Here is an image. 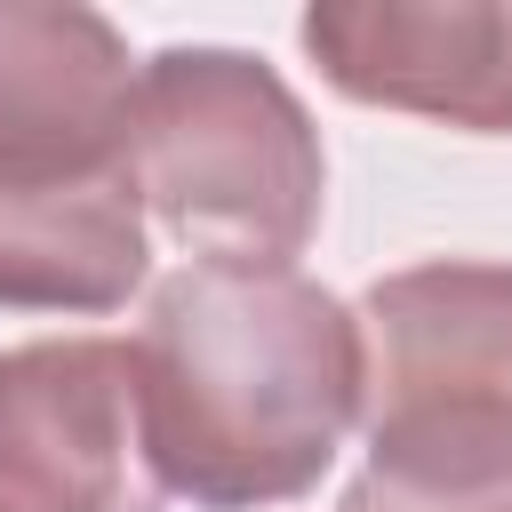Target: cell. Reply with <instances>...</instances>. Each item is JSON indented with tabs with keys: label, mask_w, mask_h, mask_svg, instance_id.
I'll return each instance as SVG.
<instances>
[{
	"label": "cell",
	"mask_w": 512,
	"mask_h": 512,
	"mask_svg": "<svg viewBox=\"0 0 512 512\" xmlns=\"http://www.w3.org/2000/svg\"><path fill=\"white\" fill-rule=\"evenodd\" d=\"M152 464L200 512L304 496L360 424V312L296 264H184L152 288L144 336Z\"/></svg>",
	"instance_id": "1"
},
{
	"label": "cell",
	"mask_w": 512,
	"mask_h": 512,
	"mask_svg": "<svg viewBox=\"0 0 512 512\" xmlns=\"http://www.w3.org/2000/svg\"><path fill=\"white\" fill-rule=\"evenodd\" d=\"M136 184L200 264H288L328 192L296 88L240 48H160L136 80Z\"/></svg>",
	"instance_id": "2"
},
{
	"label": "cell",
	"mask_w": 512,
	"mask_h": 512,
	"mask_svg": "<svg viewBox=\"0 0 512 512\" xmlns=\"http://www.w3.org/2000/svg\"><path fill=\"white\" fill-rule=\"evenodd\" d=\"M144 368L120 336L0 352V512H160Z\"/></svg>",
	"instance_id": "3"
},
{
	"label": "cell",
	"mask_w": 512,
	"mask_h": 512,
	"mask_svg": "<svg viewBox=\"0 0 512 512\" xmlns=\"http://www.w3.org/2000/svg\"><path fill=\"white\" fill-rule=\"evenodd\" d=\"M144 216L136 144H0V312H120Z\"/></svg>",
	"instance_id": "4"
},
{
	"label": "cell",
	"mask_w": 512,
	"mask_h": 512,
	"mask_svg": "<svg viewBox=\"0 0 512 512\" xmlns=\"http://www.w3.org/2000/svg\"><path fill=\"white\" fill-rule=\"evenodd\" d=\"M296 40L352 104L512 136V0H320Z\"/></svg>",
	"instance_id": "5"
},
{
	"label": "cell",
	"mask_w": 512,
	"mask_h": 512,
	"mask_svg": "<svg viewBox=\"0 0 512 512\" xmlns=\"http://www.w3.org/2000/svg\"><path fill=\"white\" fill-rule=\"evenodd\" d=\"M360 424L432 400H512V264H408L360 296Z\"/></svg>",
	"instance_id": "6"
},
{
	"label": "cell",
	"mask_w": 512,
	"mask_h": 512,
	"mask_svg": "<svg viewBox=\"0 0 512 512\" xmlns=\"http://www.w3.org/2000/svg\"><path fill=\"white\" fill-rule=\"evenodd\" d=\"M136 80L112 16L0 0V144H136Z\"/></svg>",
	"instance_id": "7"
},
{
	"label": "cell",
	"mask_w": 512,
	"mask_h": 512,
	"mask_svg": "<svg viewBox=\"0 0 512 512\" xmlns=\"http://www.w3.org/2000/svg\"><path fill=\"white\" fill-rule=\"evenodd\" d=\"M344 512H512V400L368 416V464Z\"/></svg>",
	"instance_id": "8"
}]
</instances>
